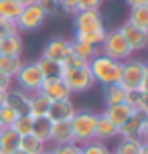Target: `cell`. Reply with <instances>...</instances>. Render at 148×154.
<instances>
[{"mask_svg":"<svg viewBox=\"0 0 148 154\" xmlns=\"http://www.w3.org/2000/svg\"><path fill=\"white\" fill-rule=\"evenodd\" d=\"M73 29H75L73 41L89 43L94 47H100L108 32L103 26L100 10H77L73 14Z\"/></svg>","mask_w":148,"mask_h":154,"instance_id":"6da1fadb","label":"cell"},{"mask_svg":"<svg viewBox=\"0 0 148 154\" xmlns=\"http://www.w3.org/2000/svg\"><path fill=\"white\" fill-rule=\"evenodd\" d=\"M89 71L94 75L95 83H101L103 87L108 85H116L120 83V77H122V63L120 61H114L106 55L97 53L89 61Z\"/></svg>","mask_w":148,"mask_h":154,"instance_id":"7a4b0ae2","label":"cell"},{"mask_svg":"<svg viewBox=\"0 0 148 154\" xmlns=\"http://www.w3.org/2000/svg\"><path fill=\"white\" fill-rule=\"evenodd\" d=\"M71 130H73V142L79 146H85L89 142L95 140V122H97V114L91 109H81L75 112V116L69 120Z\"/></svg>","mask_w":148,"mask_h":154,"instance_id":"3957f363","label":"cell"},{"mask_svg":"<svg viewBox=\"0 0 148 154\" xmlns=\"http://www.w3.org/2000/svg\"><path fill=\"white\" fill-rule=\"evenodd\" d=\"M100 49H101V55H106V57L114 59V61H120V63L128 61V59L132 57V53H134L120 29L106 32V37H103V41H101Z\"/></svg>","mask_w":148,"mask_h":154,"instance_id":"277c9868","label":"cell"},{"mask_svg":"<svg viewBox=\"0 0 148 154\" xmlns=\"http://www.w3.org/2000/svg\"><path fill=\"white\" fill-rule=\"evenodd\" d=\"M61 79L69 87L71 95L85 93L95 85V79L91 75V71H89V65H83V67H63Z\"/></svg>","mask_w":148,"mask_h":154,"instance_id":"5b68a950","label":"cell"},{"mask_svg":"<svg viewBox=\"0 0 148 154\" xmlns=\"http://www.w3.org/2000/svg\"><path fill=\"white\" fill-rule=\"evenodd\" d=\"M12 81H16L18 89H23L26 93H35V91H41V85L45 81V77L41 73L37 61H32V63H23L20 71L14 75Z\"/></svg>","mask_w":148,"mask_h":154,"instance_id":"8992f818","label":"cell"},{"mask_svg":"<svg viewBox=\"0 0 148 154\" xmlns=\"http://www.w3.org/2000/svg\"><path fill=\"white\" fill-rule=\"evenodd\" d=\"M146 73V63L140 59H128L122 63V77H120V85L124 87L126 91L132 89H140L142 79Z\"/></svg>","mask_w":148,"mask_h":154,"instance_id":"52a82bcc","label":"cell"},{"mask_svg":"<svg viewBox=\"0 0 148 154\" xmlns=\"http://www.w3.org/2000/svg\"><path fill=\"white\" fill-rule=\"evenodd\" d=\"M45 18H47V14H45V10L39 4L24 6L20 10L18 18H16V29H18V32H32L43 26Z\"/></svg>","mask_w":148,"mask_h":154,"instance_id":"ba28073f","label":"cell"},{"mask_svg":"<svg viewBox=\"0 0 148 154\" xmlns=\"http://www.w3.org/2000/svg\"><path fill=\"white\" fill-rule=\"evenodd\" d=\"M73 53V41L71 38H63V37H55L51 38L45 49H43V53L41 57H45L49 61H55V63H65V59Z\"/></svg>","mask_w":148,"mask_h":154,"instance_id":"9c48e42d","label":"cell"},{"mask_svg":"<svg viewBox=\"0 0 148 154\" xmlns=\"http://www.w3.org/2000/svg\"><path fill=\"white\" fill-rule=\"evenodd\" d=\"M120 31H122V35H124V38L128 41V45H130L132 51H142V49L148 47V32L138 29V26H134L132 23L126 20V23L120 26Z\"/></svg>","mask_w":148,"mask_h":154,"instance_id":"30bf717a","label":"cell"},{"mask_svg":"<svg viewBox=\"0 0 148 154\" xmlns=\"http://www.w3.org/2000/svg\"><path fill=\"white\" fill-rule=\"evenodd\" d=\"M75 112H77V108L71 100H57V101H51L47 118L51 122H69L75 116Z\"/></svg>","mask_w":148,"mask_h":154,"instance_id":"8fae6325","label":"cell"},{"mask_svg":"<svg viewBox=\"0 0 148 154\" xmlns=\"http://www.w3.org/2000/svg\"><path fill=\"white\" fill-rule=\"evenodd\" d=\"M41 91L47 95L51 101L57 100H71V91L69 87L65 85L61 77H53V79H45L43 85H41Z\"/></svg>","mask_w":148,"mask_h":154,"instance_id":"7c38bea8","label":"cell"},{"mask_svg":"<svg viewBox=\"0 0 148 154\" xmlns=\"http://www.w3.org/2000/svg\"><path fill=\"white\" fill-rule=\"evenodd\" d=\"M142 122H144V116H142L140 112H134V114L118 128V136L124 138V140H140Z\"/></svg>","mask_w":148,"mask_h":154,"instance_id":"4fadbf2b","label":"cell"},{"mask_svg":"<svg viewBox=\"0 0 148 154\" xmlns=\"http://www.w3.org/2000/svg\"><path fill=\"white\" fill-rule=\"evenodd\" d=\"M29 95H31V93L23 91V89H18V87H10L6 91V106L14 109L16 116L29 114Z\"/></svg>","mask_w":148,"mask_h":154,"instance_id":"5bb4252c","label":"cell"},{"mask_svg":"<svg viewBox=\"0 0 148 154\" xmlns=\"http://www.w3.org/2000/svg\"><path fill=\"white\" fill-rule=\"evenodd\" d=\"M51 108V100L43 91H35L29 95V116L32 118H45Z\"/></svg>","mask_w":148,"mask_h":154,"instance_id":"9a60e30c","label":"cell"},{"mask_svg":"<svg viewBox=\"0 0 148 154\" xmlns=\"http://www.w3.org/2000/svg\"><path fill=\"white\" fill-rule=\"evenodd\" d=\"M134 112H136V109H132L128 103H118V106H108V108L103 109L101 114L106 116V118H108L114 126H118V128H120V126H122V124H124L126 120L134 114Z\"/></svg>","mask_w":148,"mask_h":154,"instance_id":"2e32d148","label":"cell"},{"mask_svg":"<svg viewBox=\"0 0 148 154\" xmlns=\"http://www.w3.org/2000/svg\"><path fill=\"white\" fill-rule=\"evenodd\" d=\"M114 138H118V126H114L103 114H97L95 140H97V142H108V140H114Z\"/></svg>","mask_w":148,"mask_h":154,"instance_id":"e0dca14e","label":"cell"},{"mask_svg":"<svg viewBox=\"0 0 148 154\" xmlns=\"http://www.w3.org/2000/svg\"><path fill=\"white\" fill-rule=\"evenodd\" d=\"M23 37L20 32H14V35H8V37L2 38L0 43V55H8V57H20L23 55Z\"/></svg>","mask_w":148,"mask_h":154,"instance_id":"ac0fdd59","label":"cell"},{"mask_svg":"<svg viewBox=\"0 0 148 154\" xmlns=\"http://www.w3.org/2000/svg\"><path fill=\"white\" fill-rule=\"evenodd\" d=\"M51 142H53V144H69V142H73L71 122H53V128H51Z\"/></svg>","mask_w":148,"mask_h":154,"instance_id":"d6986e66","label":"cell"},{"mask_svg":"<svg viewBox=\"0 0 148 154\" xmlns=\"http://www.w3.org/2000/svg\"><path fill=\"white\" fill-rule=\"evenodd\" d=\"M20 136L12 128H2L0 132V154H12L18 150Z\"/></svg>","mask_w":148,"mask_h":154,"instance_id":"ffe728a7","label":"cell"},{"mask_svg":"<svg viewBox=\"0 0 148 154\" xmlns=\"http://www.w3.org/2000/svg\"><path fill=\"white\" fill-rule=\"evenodd\" d=\"M126 93L128 91H126L120 83L103 87V101H106V108H108V106H118V103H126Z\"/></svg>","mask_w":148,"mask_h":154,"instance_id":"44dd1931","label":"cell"},{"mask_svg":"<svg viewBox=\"0 0 148 154\" xmlns=\"http://www.w3.org/2000/svg\"><path fill=\"white\" fill-rule=\"evenodd\" d=\"M47 148L45 142H41L35 134H29V136H20V142H18V150H23L26 154H39Z\"/></svg>","mask_w":148,"mask_h":154,"instance_id":"7402d4cb","label":"cell"},{"mask_svg":"<svg viewBox=\"0 0 148 154\" xmlns=\"http://www.w3.org/2000/svg\"><path fill=\"white\" fill-rule=\"evenodd\" d=\"M51 128H53V122L49 120L47 116L45 118H35V126H32V134L41 140L49 144L51 142Z\"/></svg>","mask_w":148,"mask_h":154,"instance_id":"603a6c76","label":"cell"},{"mask_svg":"<svg viewBox=\"0 0 148 154\" xmlns=\"http://www.w3.org/2000/svg\"><path fill=\"white\" fill-rule=\"evenodd\" d=\"M23 67V61H20V57H8V55H0V73H4V75L12 77L20 71Z\"/></svg>","mask_w":148,"mask_h":154,"instance_id":"cb8c5ba5","label":"cell"},{"mask_svg":"<svg viewBox=\"0 0 148 154\" xmlns=\"http://www.w3.org/2000/svg\"><path fill=\"white\" fill-rule=\"evenodd\" d=\"M37 65H39V69H41V73H43L45 79H53V77H61L63 75V65L61 63H55V61L45 59V57H39Z\"/></svg>","mask_w":148,"mask_h":154,"instance_id":"d4e9b609","label":"cell"},{"mask_svg":"<svg viewBox=\"0 0 148 154\" xmlns=\"http://www.w3.org/2000/svg\"><path fill=\"white\" fill-rule=\"evenodd\" d=\"M20 10H23V6H20L16 0H0V18L16 23Z\"/></svg>","mask_w":148,"mask_h":154,"instance_id":"484cf974","label":"cell"},{"mask_svg":"<svg viewBox=\"0 0 148 154\" xmlns=\"http://www.w3.org/2000/svg\"><path fill=\"white\" fill-rule=\"evenodd\" d=\"M97 53H100V47H94V45H89V43H81V41H73V55L81 57L85 63H89Z\"/></svg>","mask_w":148,"mask_h":154,"instance_id":"4316f807","label":"cell"},{"mask_svg":"<svg viewBox=\"0 0 148 154\" xmlns=\"http://www.w3.org/2000/svg\"><path fill=\"white\" fill-rule=\"evenodd\" d=\"M128 23H132L134 26H138V29H142V31L148 32V4L132 8V10H130Z\"/></svg>","mask_w":148,"mask_h":154,"instance_id":"83f0119b","label":"cell"},{"mask_svg":"<svg viewBox=\"0 0 148 154\" xmlns=\"http://www.w3.org/2000/svg\"><path fill=\"white\" fill-rule=\"evenodd\" d=\"M32 126H35V118L29 114L24 116H16V120L12 122V130L18 134V136H29V134H32Z\"/></svg>","mask_w":148,"mask_h":154,"instance_id":"f1b7e54d","label":"cell"},{"mask_svg":"<svg viewBox=\"0 0 148 154\" xmlns=\"http://www.w3.org/2000/svg\"><path fill=\"white\" fill-rule=\"evenodd\" d=\"M140 146H142L140 140H124V138H120L114 154H140Z\"/></svg>","mask_w":148,"mask_h":154,"instance_id":"f546056e","label":"cell"},{"mask_svg":"<svg viewBox=\"0 0 148 154\" xmlns=\"http://www.w3.org/2000/svg\"><path fill=\"white\" fill-rule=\"evenodd\" d=\"M81 154H112V150H109L103 142L94 140V142H89L85 146H81Z\"/></svg>","mask_w":148,"mask_h":154,"instance_id":"4dcf8cb0","label":"cell"},{"mask_svg":"<svg viewBox=\"0 0 148 154\" xmlns=\"http://www.w3.org/2000/svg\"><path fill=\"white\" fill-rule=\"evenodd\" d=\"M51 154H81V146L75 142L69 144H53V148L49 150Z\"/></svg>","mask_w":148,"mask_h":154,"instance_id":"1f68e13d","label":"cell"},{"mask_svg":"<svg viewBox=\"0 0 148 154\" xmlns=\"http://www.w3.org/2000/svg\"><path fill=\"white\" fill-rule=\"evenodd\" d=\"M14 120H16V112L12 108L4 106V108L0 109V126H2V128H10Z\"/></svg>","mask_w":148,"mask_h":154,"instance_id":"d6a6232c","label":"cell"},{"mask_svg":"<svg viewBox=\"0 0 148 154\" xmlns=\"http://www.w3.org/2000/svg\"><path fill=\"white\" fill-rule=\"evenodd\" d=\"M142 95H144V93H142L140 89H132V91L126 93V103H128L132 109H138V103H140Z\"/></svg>","mask_w":148,"mask_h":154,"instance_id":"836d02e7","label":"cell"},{"mask_svg":"<svg viewBox=\"0 0 148 154\" xmlns=\"http://www.w3.org/2000/svg\"><path fill=\"white\" fill-rule=\"evenodd\" d=\"M14 32H18V29H16V23L0 18V37H8V35H14Z\"/></svg>","mask_w":148,"mask_h":154,"instance_id":"e575fe53","label":"cell"},{"mask_svg":"<svg viewBox=\"0 0 148 154\" xmlns=\"http://www.w3.org/2000/svg\"><path fill=\"white\" fill-rule=\"evenodd\" d=\"M103 0H77V10H100Z\"/></svg>","mask_w":148,"mask_h":154,"instance_id":"d590c367","label":"cell"},{"mask_svg":"<svg viewBox=\"0 0 148 154\" xmlns=\"http://www.w3.org/2000/svg\"><path fill=\"white\" fill-rule=\"evenodd\" d=\"M37 4L45 10V14H47V16L49 14H55V12L59 10V2H57V0H39Z\"/></svg>","mask_w":148,"mask_h":154,"instance_id":"8d00e7d4","label":"cell"},{"mask_svg":"<svg viewBox=\"0 0 148 154\" xmlns=\"http://www.w3.org/2000/svg\"><path fill=\"white\" fill-rule=\"evenodd\" d=\"M59 8H61L65 14H75L77 12V0H57Z\"/></svg>","mask_w":148,"mask_h":154,"instance_id":"74e56055","label":"cell"},{"mask_svg":"<svg viewBox=\"0 0 148 154\" xmlns=\"http://www.w3.org/2000/svg\"><path fill=\"white\" fill-rule=\"evenodd\" d=\"M83 65H89V63H85L81 57H77V55L71 53L67 59H65V63H63V67H83Z\"/></svg>","mask_w":148,"mask_h":154,"instance_id":"f35d334b","label":"cell"},{"mask_svg":"<svg viewBox=\"0 0 148 154\" xmlns=\"http://www.w3.org/2000/svg\"><path fill=\"white\" fill-rule=\"evenodd\" d=\"M10 87H12V77L0 73V91H8Z\"/></svg>","mask_w":148,"mask_h":154,"instance_id":"ab89813d","label":"cell"},{"mask_svg":"<svg viewBox=\"0 0 148 154\" xmlns=\"http://www.w3.org/2000/svg\"><path fill=\"white\" fill-rule=\"evenodd\" d=\"M136 112H140L144 118H148V95L146 93L142 95V100H140V103H138V109H136Z\"/></svg>","mask_w":148,"mask_h":154,"instance_id":"60d3db41","label":"cell"},{"mask_svg":"<svg viewBox=\"0 0 148 154\" xmlns=\"http://www.w3.org/2000/svg\"><path fill=\"white\" fill-rule=\"evenodd\" d=\"M140 142H148V118L142 122V132H140Z\"/></svg>","mask_w":148,"mask_h":154,"instance_id":"b9f144b4","label":"cell"},{"mask_svg":"<svg viewBox=\"0 0 148 154\" xmlns=\"http://www.w3.org/2000/svg\"><path fill=\"white\" fill-rule=\"evenodd\" d=\"M140 91L148 95V63H146V73H144V79H142V85H140Z\"/></svg>","mask_w":148,"mask_h":154,"instance_id":"7bdbcfd3","label":"cell"},{"mask_svg":"<svg viewBox=\"0 0 148 154\" xmlns=\"http://www.w3.org/2000/svg\"><path fill=\"white\" fill-rule=\"evenodd\" d=\"M128 2V6L130 8H136V6H144V4H148V0H126Z\"/></svg>","mask_w":148,"mask_h":154,"instance_id":"ee69618b","label":"cell"},{"mask_svg":"<svg viewBox=\"0 0 148 154\" xmlns=\"http://www.w3.org/2000/svg\"><path fill=\"white\" fill-rule=\"evenodd\" d=\"M16 2H18V4L24 8V6H31V4H37L39 0H16Z\"/></svg>","mask_w":148,"mask_h":154,"instance_id":"f6af8a7d","label":"cell"},{"mask_svg":"<svg viewBox=\"0 0 148 154\" xmlns=\"http://www.w3.org/2000/svg\"><path fill=\"white\" fill-rule=\"evenodd\" d=\"M6 106V91H0V109Z\"/></svg>","mask_w":148,"mask_h":154,"instance_id":"bcb514c9","label":"cell"},{"mask_svg":"<svg viewBox=\"0 0 148 154\" xmlns=\"http://www.w3.org/2000/svg\"><path fill=\"white\" fill-rule=\"evenodd\" d=\"M140 154H148V142H142V146H140Z\"/></svg>","mask_w":148,"mask_h":154,"instance_id":"7dc6e473","label":"cell"},{"mask_svg":"<svg viewBox=\"0 0 148 154\" xmlns=\"http://www.w3.org/2000/svg\"><path fill=\"white\" fill-rule=\"evenodd\" d=\"M39 154H51V152H49V148H45V150H43V152H39Z\"/></svg>","mask_w":148,"mask_h":154,"instance_id":"c3c4849f","label":"cell"},{"mask_svg":"<svg viewBox=\"0 0 148 154\" xmlns=\"http://www.w3.org/2000/svg\"><path fill=\"white\" fill-rule=\"evenodd\" d=\"M12 154H26V152H23V150H16V152H12Z\"/></svg>","mask_w":148,"mask_h":154,"instance_id":"681fc988","label":"cell"},{"mask_svg":"<svg viewBox=\"0 0 148 154\" xmlns=\"http://www.w3.org/2000/svg\"><path fill=\"white\" fill-rule=\"evenodd\" d=\"M2 38H4V37H0V43H2Z\"/></svg>","mask_w":148,"mask_h":154,"instance_id":"f907efd6","label":"cell"},{"mask_svg":"<svg viewBox=\"0 0 148 154\" xmlns=\"http://www.w3.org/2000/svg\"><path fill=\"white\" fill-rule=\"evenodd\" d=\"M0 132H2V126H0Z\"/></svg>","mask_w":148,"mask_h":154,"instance_id":"816d5d0a","label":"cell"},{"mask_svg":"<svg viewBox=\"0 0 148 154\" xmlns=\"http://www.w3.org/2000/svg\"><path fill=\"white\" fill-rule=\"evenodd\" d=\"M112 154H114V152H112Z\"/></svg>","mask_w":148,"mask_h":154,"instance_id":"f5cc1de1","label":"cell"}]
</instances>
